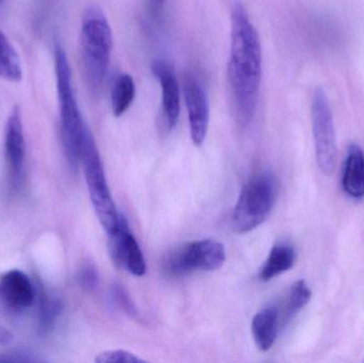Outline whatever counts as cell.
<instances>
[{"instance_id":"6da1fadb","label":"cell","mask_w":364,"mask_h":363,"mask_svg":"<svg viewBox=\"0 0 364 363\" xmlns=\"http://www.w3.org/2000/svg\"><path fill=\"white\" fill-rule=\"evenodd\" d=\"M260 38L239 0L230 14L228 79L235 110L242 123L252 121L260 93L263 70Z\"/></svg>"},{"instance_id":"7a4b0ae2","label":"cell","mask_w":364,"mask_h":363,"mask_svg":"<svg viewBox=\"0 0 364 363\" xmlns=\"http://www.w3.org/2000/svg\"><path fill=\"white\" fill-rule=\"evenodd\" d=\"M112 47V29L106 14L98 6H90L81 19L80 55L83 76L93 93L104 85Z\"/></svg>"},{"instance_id":"3957f363","label":"cell","mask_w":364,"mask_h":363,"mask_svg":"<svg viewBox=\"0 0 364 363\" xmlns=\"http://www.w3.org/2000/svg\"><path fill=\"white\" fill-rule=\"evenodd\" d=\"M55 72L62 142L68 161L73 166H76L80 159L81 144L90 129L79 109L73 87L70 63L65 51L60 44L55 47Z\"/></svg>"},{"instance_id":"277c9868","label":"cell","mask_w":364,"mask_h":363,"mask_svg":"<svg viewBox=\"0 0 364 363\" xmlns=\"http://www.w3.org/2000/svg\"><path fill=\"white\" fill-rule=\"evenodd\" d=\"M79 162L82 163L85 183L94 211L97 215L100 225L108 236H110L119 228L121 215L117 211L111 195L104 164L91 131L87 132L81 144Z\"/></svg>"},{"instance_id":"5b68a950","label":"cell","mask_w":364,"mask_h":363,"mask_svg":"<svg viewBox=\"0 0 364 363\" xmlns=\"http://www.w3.org/2000/svg\"><path fill=\"white\" fill-rule=\"evenodd\" d=\"M277 197V181L272 173L252 177L242 189L232 217L233 229L248 234L262 225L273 210Z\"/></svg>"},{"instance_id":"8992f818","label":"cell","mask_w":364,"mask_h":363,"mask_svg":"<svg viewBox=\"0 0 364 363\" xmlns=\"http://www.w3.org/2000/svg\"><path fill=\"white\" fill-rule=\"evenodd\" d=\"M311 119L318 168L324 174H333L337 162V139L331 104L322 87H318L312 96Z\"/></svg>"},{"instance_id":"52a82bcc","label":"cell","mask_w":364,"mask_h":363,"mask_svg":"<svg viewBox=\"0 0 364 363\" xmlns=\"http://www.w3.org/2000/svg\"><path fill=\"white\" fill-rule=\"evenodd\" d=\"M226 249L213 239L188 243L171 256L168 269L172 274L183 275L192 272H213L224 266Z\"/></svg>"},{"instance_id":"ba28073f","label":"cell","mask_w":364,"mask_h":363,"mask_svg":"<svg viewBox=\"0 0 364 363\" xmlns=\"http://www.w3.org/2000/svg\"><path fill=\"white\" fill-rule=\"evenodd\" d=\"M183 94L188 113L191 139L196 146H200L209 127V102L203 83L192 72L183 77Z\"/></svg>"},{"instance_id":"9c48e42d","label":"cell","mask_w":364,"mask_h":363,"mask_svg":"<svg viewBox=\"0 0 364 363\" xmlns=\"http://www.w3.org/2000/svg\"><path fill=\"white\" fill-rule=\"evenodd\" d=\"M4 159L9 180L15 189L21 187L25 170L26 144L21 109L15 106L6 119L4 138Z\"/></svg>"},{"instance_id":"30bf717a","label":"cell","mask_w":364,"mask_h":363,"mask_svg":"<svg viewBox=\"0 0 364 363\" xmlns=\"http://www.w3.org/2000/svg\"><path fill=\"white\" fill-rule=\"evenodd\" d=\"M109 251L113 264L117 268L124 269L136 277L143 276L146 273L142 249L130 232L127 220L124 215H121L117 232L109 236Z\"/></svg>"},{"instance_id":"8fae6325","label":"cell","mask_w":364,"mask_h":363,"mask_svg":"<svg viewBox=\"0 0 364 363\" xmlns=\"http://www.w3.org/2000/svg\"><path fill=\"white\" fill-rule=\"evenodd\" d=\"M38 288L21 270H11L0 276V300L12 310H25L38 300Z\"/></svg>"},{"instance_id":"7c38bea8","label":"cell","mask_w":364,"mask_h":363,"mask_svg":"<svg viewBox=\"0 0 364 363\" xmlns=\"http://www.w3.org/2000/svg\"><path fill=\"white\" fill-rule=\"evenodd\" d=\"M161 89V110L168 129L176 126L181 114V87L172 66L164 60H157L151 66Z\"/></svg>"},{"instance_id":"4fadbf2b","label":"cell","mask_w":364,"mask_h":363,"mask_svg":"<svg viewBox=\"0 0 364 363\" xmlns=\"http://www.w3.org/2000/svg\"><path fill=\"white\" fill-rule=\"evenodd\" d=\"M342 187L350 197L364 196V153L358 145H350L344 162Z\"/></svg>"},{"instance_id":"5bb4252c","label":"cell","mask_w":364,"mask_h":363,"mask_svg":"<svg viewBox=\"0 0 364 363\" xmlns=\"http://www.w3.org/2000/svg\"><path fill=\"white\" fill-rule=\"evenodd\" d=\"M278 310L275 307H267L259 311L252 322V334L257 347L267 352L272 349L278 334Z\"/></svg>"},{"instance_id":"9a60e30c","label":"cell","mask_w":364,"mask_h":363,"mask_svg":"<svg viewBox=\"0 0 364 363\" xmlns=\"http://www.w3.org/2000/svg\"><path fill=\"white\" fill-rule=\"evenodd\" d=\"M295 259L296 254L292 246L288 244L275 245L261 269V281H272L282 273L291 270L294 266Z\"/></svg>"},{"instance_id":"2e32d148","label":"cell","mask_w":364,"mask_h":363,"mask_svg":"<svg viewBox=\"0 0 364 363\" xmlns=\"http://www.w3.org/2000/svg\"><path fill=\"white\" fill-rule=\"evenodd\" d=\"M136 97V83L129 74L122 72L115 77L111 89V108L117 117H122Z\"/></svg>"},{"instance_id":"e0dca14e","label":"cell","mask_w":364,"mask_h":363,"mask_svg":"<svg viewBox=\"0 0 364 363\" xmlns=\"http://www.w3.org/2000/svg\"><path fill=\"white\" fill-rule=\"evenodd\" d=\"M0 77L11 82H17L23 78L21 57L1 30H0Z\"/></svg>"},{"instance_id":"ac0fdd59","label":"cell","mask_w":364,"mask_h":363,"mask_svg":"<svg viewBox=\"0 0 364 363\" xmlns=\"http://www.w3.org/2000/svg\"><path fill=\"white\" fill-rule=\"evenodd\" d=\"M38 300L40 303L41 327L48 330L55 323V319L61 311V304L55 298H50L44 290L38 288Z\"/></svg>"},{"instance_id":"d6986e66","label":"cell","mask_w":364,"mask_h":363,"mask_svg":"<svg viewBox=\"0 0 364 363\" xmlns=\"http://www.w3.org/2000/svg\"><path fill=\"white\" fill-rule=\"evenodd\" d=\"M311 298V291L307 283L304 281H299L292 286L288 298V317L299 313Z\"/></svg>"},{"instance_id":"ffe728a7","label":"cell","mask_w":364,"mask_h":363,"mask_svg":"<svg viewBox=\"0 0 364 363\" xmlns=\"http://www.w3.org/2000/svg\"><path fill=\"white\" fill-rule=\"evenodd\" d=\"M98 363H140L145 362L136 354L130 353L125 350H111V351L102 352L98 354L95 358Z\"/></svg>"},{"instance_id":"44dd1931","label":"cell","mask_w":364,"mask_h":363,"mask_svg":"<svg viewBox=\"0 0 364 363\" xmlns=\"http://www.w3.org/2000/svg\"><path fill=\"white\" fill-rule=\"evenodd\" d=\"M112 296L117 306H119L122 310L125 311V313H127V315H129L130 317L132 318L138 315V310H136V306L132 304L129 296H128V294L126 293L125 290H124L121 286H114V287H113Z\"/></svg>"},{"instance_id":"7402d4cb","label":"cell","mask_w":364,"mask_h":363,"mask_svg":"<svg viewBox=\"0 0 364 363\" xmlns=\"http://www.w3.org/2000/svg\"><path fill=\"white\" fill-rule=\"evenodd\" d=\"M98 272L91 264H87L79 273V283L87 291H94L98 287Z\"/></svg>"},{"instance_id":"603a6c76","label":"cell","mask_w":364,"mask_h":363,"mask_svg":"<svg viewBox=\"0 0 364 363\" xmlns=\"http://www.w3.org/2000/svg\"><path fill=\"white\" fill-rule=\"evenodd\" d=\"M166 1L168 0H146V11L149 17L153 19L160 18Z\"/></svg>"},{"instance_id":"cb8c5ba5","label":"cell","mask_w":364,"mask_h":363,"mask_svg":"<svg viewBox=\"0 0 364 363\" xmlns=\"http://www.w3.org/2000/svg\"><path fill=\"white\" fill-rule=\"evenodd\" d=\"M13 339H14V336L12 332L0 324V345H10Z\"/></svg>"},{"instance_id":"d4e9b609","label":"cell","mask_w":364,"mask_h":363,"mask_svg":"<svg viewBox=\"0 0 364 363\" xmlns=\"http://www.w3.org/2000/svg\"><path fill=\"white\" fill-rule=\"evenodd\" d=\"M1 1H2V0H0V2H1Z\"/></svg>"}]
</instances>
